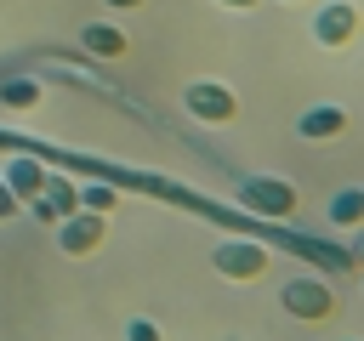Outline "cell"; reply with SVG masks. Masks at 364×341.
<instances>
[{
  "instance_id": "cell-18",
  "label": "cell",
  "mask_w": 364,
  "mask_h": 341,
  "mask_svg": "<svg viewBox=\"0 0 364 341\" xmlns=\"http://www.w3.org/2000/svg\"><path fill=\"white\" fill-rule=\"evenodd\" d=\"M222 6H256V0H222Z\"/></svg>"
},
{
  "instance_id": "cell-5",
  "label": "cell",
  "mask_w": 364,
  "mask_h": 341,
  "mask_svg": "<svg viewBox=\"0 0 364 341\" xmlns=\"http://www.w3.org/2000/svg\"><path fill=\"white\" fill-rule=\"evenodd\" d=\"M353 34H358V6H347V0L318 6V17H313V40L318 45H347Z\"/></svg>"
},
{
  "instance_id": "cell-11",
  "label": "cell",
  "mask_w": 364,
  "mask_h": 341,
  "mask_svg": "<svg viewBox=\"0 0 364 341\" xmlns=\"http://www.w3.org/2000/svg\"><path fill=\"white\" fill-rule=\"evenodd\" d=\"M85 51H97V57H119V51H125V34L108 28V23H91V28H85Z\"/></svg>"
},
{
  "instance_id": "cell-1",
  "label": "cell",
  "mask_w": 364,
  "mask_h": 341,
  "mask_svg": "<svg viewBox=\"0 0 364 341\" xmlns=\"http://www.w3.org/2000/svg\"><path fill=\"white\" fill-rule=\"evenodd\" d=\"M279 307H284L290 318H307V324H318V318H330V313H336V290H330L324 278L301 273V278H284V290H279Z\"/></svg>"
},
{
  "instance_id": "cell-9",
  "label": "cell",
  "mask_w": 364,
  "mask_h": 341,
  "mask_svg": "<svg viewBox=\"0 0 364 341\" xmlns=\"http://www.w3.org/2000/svg\"><path fill=\"white\" fill-rule=\"evenodd\" d=\"M0 182H6V188H11L17 199H34V193L46 188V165H40V159H11Z\"/></svg>"
},
{
  "instance_id": "cell-2",
  "label": "cell",
  "mask_w": 364,
  "mask_h": 341,
  "mask_svg": "<svg viewBox=\"0 0 364 341\" xmlns=\"http://www.w3.org/2000/svg\"><path fill=\"white\" fill-rule=\"evenodd\" d=\"M239 205L245 210H256V216H290L296 210V188L290 182H279V176H250V182H239Z\"/></svg>"
},
{
  "instance_id": "cell-16",
  "label": "cell",
  "mask_w": 364,
  "mask_h": 341,
  "mask_svg": "<svg viewBox=\"0 0 364 341\" xmlns=\"http://www.w3.org/2000/svg\"><path fill=\"white\" fill-rule=\"evenodd\" d=\"M17 205H23V199H17V193H11V188H6V182H0V222H6V216H11V210H17Z\"/></svg>"
},
{
  "instance_id": "cell-14",
  "label": "cell",
  "mask_w": 364,
  "mask_h": 341,
  "mask_svg": "<svg viewBox=\"0 0 364 341\" xmlns=\"http://www.w3.org/2000/svg\"><path fill=\"white\" fill-rule=\"evenodd\" d=\"M125 341H159V324L154 318H131L125 324Z\"/></svg>"
},
{
  "instance_id": "cell-8",
  "label": "cell",
  "mask_w": 364,
  "mask_h": 341,
  "mask_svg": "<svg viewBox=\"0 0 364 341\" xmlns=\"http://www.w3.org/2000/svg\"><path fill=\"white\" fill-rule=\"evenodd\" d=\"M341 131H347V108H336V102H318L296 119V136H307V142H330Z\"/></svg>"
},
{
  "instance_id": "cell-15",
  "label": "cell",
  "mask_w": 364,
  "mask_h": 341,
  "mask_svg": "<svg viewBox=\"0 0 364 341\" xmlns=\"http://www.w3.org/2000/svg\"><path fill=\"white\" fill-rule=\"evenodd\" d=\"M347 261H358V267H364V222L353 227V244H347Z\"/></svg>"
},
{
  "instance_id": "cell-4",
  "label": "cell",
  "mask_w": 364,
  "mask_h": 341,
  "mask_svg": "<svg viewBox=\"0 0 364 341\" xmlns=\"http://www.w3.org/2000/svg\"><path fill=\"white\" fill-rule=\"evenodd\" d=\"M182 102H188V114L205 119V125H228V119L239 114V97H233L228 85H216V80H193Z\"/></svg>"
},
{
  "instance_id": "cell-3",
  "label": "cell",
  "mask_w": 364,
  "mask_h": 341,
  "mask_svg": "<svg viewBox=\"0 0 364 341\" xmlns=\"http://www.w3.org/2000/svg\"><path fill=\"white\" fill-rule=\"evenodd\" d=\"M210 267L222 273V278H262L267 273V244H256V239H228V244H216V256H210Z\"/></svg>"
},
{
  "instance_id": "cell-17",
  "label": "cell",
  "mask_w": 364,
  "mask_h": 341,
  "mask_svg": "<svg viewBox=\"0 0 364 341\" xmlns=\"http://www.w3.org/2000/svg\"><path fill=\"white\" fill-rule=\"evenodd\" d=\"M108 6H114V11H125V6H142V0H108Z\"/></svg>"
},
{
  "instance_id": "cell-19",
  "label": "cell",
  "mask_w": 364,
  "mask_h": 341,
  "mask_svg": "<svg viewBox=\"0 0 364 341\" xmlns=\"http://www.w3.org/2000/svg\"><path fill=\"white\" fill-rule=\"evenodd\" d=\"M347 341H358V335H347Z\"/></svg>"
},
{
  "instance_id": "cell-6",
  "label": "cell",
  "mask_w": 364,
  "mask_h": 341,
  "mask_svg": "<svg viewBox=\"0 0 364 341\" xmlns=\"http://www.w3.org/2000/svg\"><path fill=\"white\" fill-rule=\"evenodd\" d=\"M57 244H63L68 256H91V250L102 244V216H97V210L63 216V222H57Z\"/></svg>"
},
{
  "instance_id": "cell-7",
  "label": "cell",
  "mask_w": 364,
  "mask_h": 341,
  "mask_svg": "<svg viewBox=\"0 0 364 341\" xmlns=\"http://www.w3.org/2000/svg\"><path fill=\"white\" fill-rule=\"evenodd\" d=\"M28 205H34V216H40V222H63V216H74V210H80V188H74V182H63V176H46V188H40Z\"/></svg>"
},
{
  "instance_id": "cell-13",
  "label": "cell",
  "mask_w": 364,
  "mask_h": 341,
  "mask_svg": "<svg viewBox=\"0 0 364 341\" xmlns=\"http://www.w3.org/2000/svg\"><path fill=\"white\" fill-rule=\"evenodd\" d=\"M80 205L97 210V216H108L114 210V188H80Z\"/></svg>"
},
{
  "instance_id": "cell-10",
  "label": "cell",
  "mask_w": 364,
  "mask_h": 341,
  "mask_svg": "<svg viewBox=\"0 0 364 341\" xmlns=\"http://www.w3.org/2000/svg\"><path fill=\"white\" fill-rule=\"evenodd\" d=\"M324 216H330L336 227H358V222H364V188H341Z\"/></svg>"
},
{
  "instance_id": "cell-12",
  "label": "cell",
  "mask_w": 364,
  "mask_h": 341,
  "mask_svg": "<svg viewBox=\"0 0 364 341\" xmlns=\"http://www.w3.org/2000/svg\"><path fill=\"white\" fill-rule=\"evenodd\" d=\"M0 102H11V108H34V102H40V85H34V80H6V85H0Z\"/></svg>"
}]
</instances>
